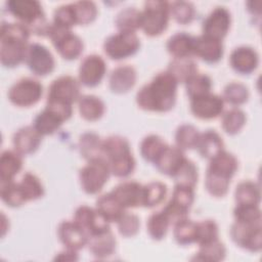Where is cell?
<instances>
[{
	"label": "cell",
	"instance_id": "obj_1",
	"mask_svg": "<svg viewBox=\"0 0 262 262\" xmlns=\"http://www.w3.org/2000/svg\"><path fill=\"white\" fill-rule=\"evenodd\" d=\"M177 85V81L169 72H161L139 89L136 103L144 111L168 112L176 102Z\"/></svg>",
	"mask_w": 262,
	"mask_h": 262
},
{
	"label": "cell",
	"instance_id": "obj_2",
	"mask_svg": "<svg viewBox=\"0 0 262 262\" xmlns=\"http://www.w3.org/2000/svg\"><path fill=\"white\" fill-rule=\"evenodd\" d=\"M30 35V30L20 23L1 24L0 60L4 67L14 68L25 61Z\"/></svg>",
	"mask_w": 262,
	"mask_h": 262
},
{
	"label": "cell",
	"instance_id": "obj_3",
	"mask_svg": "<svg viewBox=\"0 0 262 262\" xmlns=\"http://www.w3.org/2000/svg\"><path fill=\"white\" fill-rule=\"evenodd\" d=\"M7 10L18 23L25 25L37 36H47L51 24L47 23L40 2L36 0H10L6 2Z\"/></svg>",
	"mask_w": 262,
	"mask_h": 262
},
{
	"label": "cell",
	"instance_id": "obj_4",
	"mask_svg": "<svg viewBox=\"0 0 262 262\" xmlns=\"http://www.w3.org/2000/svg\"><path fill=\"white\" fill-rule=\"evenodd\" d=\"M170 19V3L146 1L141 11V30L146 36L156 37L166 31Z\"/></svg>",
	"mask_w": 262,
	"mask_h": 262
},
{
	"label": "cell",
	"instance_id": "obj_5",
	"mask_svg": "<svg viewBox=\"0 0 262 262\" xmlns=\"http://www.w3.org/2000/svg\"><path fill=\"white\" fill-rule=\"evenodd\" d=\"M110 175L108 163L103 157H100L87 161V164L80 169L79 179L86 193L96 194L103 188Z\"/></svg>",
	"mask_w": 262,
	"mask_h": 262
},
{
	"label": "cell",
	"instance_id": "obj_6",
	"mask_svg": "<svg viewBox=\"0 0 262 262\" xmlns=\"http://www.w3.org/2000/svg\"><path fill=\"white\" fill-rule=\"evenodd\" d=\"M140 47V40L136 33L118 32L107 37L103 43L104 53L114 60L125 59L135 54Z\"/></svg>",
	"mask_w": 262,
	"mask_h": 262
},
{
	"label": "cell",
	"instance_id": "obj_7",
	"mask_svg": "<svg viewBox=\"0 0 262 262\" xmlns=\"http://www.w3.org/2000/svg\"><path fill=\"white\" fill-rule=\"evenodd\" d=\"M48 37L56 51L64 59H76L83 52V42L79 36L72 32V30L62 29L51 24Z\"/></svg>",
	"mask_w": 262,
	"mask_h": 262
},
{
	"label": "cell",
	"instance_id": "obj_8",
	"mask_svg": "<svg viewBox=\"0 0 262 262\" xmlns=\"http://www.w3.org/2000/svg\"><path fill=\"white\" fill-rule=\"evenodd\" d=\"M230 236L238 247L257 253L262 248V224L235 220L230 228Z\"/></svg>",
	"mask_w": 262,
	"mask_h": 262
},
{
	"label": "cell",
	"instance_id": "obj_9",
	"mask_svg": "<svg viewBox=\"0 0 262 262\" xmlns=\"http://www.w3.org/2000/svg\"><path fill=\"white\" fill-rule=\"evenodd\" d=\"M43 86L33 78H21L8 90L9 101L20 107H29L36 104L42 97Z\"/></svg>",
	"mask_w": 262,
	"mask_h": 262
},
{
	"label": "cell",
	"instance_id": "obj_10",
	"mask_svg": "<svg viewBox=\"0 0 262 262\" xmlns=\"http://www.w3.org/2000/svg\"><path fill=\"white\" fill-rule=\"evenodd\" d=\"M80 97V82L69 75L56 78L48 88L47 101L73 105Z\"/></svg>",
	"mask_w": 262,
	"mask_h": 262
},
{
	"label": "cell",
	"instance_id": "obj_11",
	"mask_svg": "<svg viewBox=\"0 0 262 262\" xmlns=\"http://www.w3.org/2000/svg\"><path fill=\"white\" fill-rule=\"evenodd\" d=\"M25 61L28 68L37 76H46L54 70L55 61L47 47L40 43H31L28 47Z\"/></svg>",
	"mask_w": 262,
	"mask_h": 262
},
{
	"label": "cell",
	"instance_id": "obj_12",
	"mask_svg": "<svg viewBox=\"0 0 262 262\" xmlns=\"http://www.w3.org/2000/svg\"><path fill=\"white\" fill-rule=\"evenodd\" d=\"M73 220L86 231L88 236L111 229L108 220L96 208L86 205L76 209Z\"/></svg>",
	"mask_w": 262,
	"mask_h": 262
},
{
	"label": "cell",
	"instance_id": "obj_13",
	"mask_svg": "<svg viewBox=\"0 0 262 262\" xmlns=\"http://www.w3.org/2000/svg\"><path fill=\"white\" fill-rule=\"evenodd\" d=\"M231 24L230 12L226 7L217 6L203 23V35L221 40L227 35Z\"/></svg>",
	"mask_w": 262,
	"mask_h": 262
},
{
	"label": "cell",
	"instance_id": "obj_14",
	"mask_svg": "<svg viewBox=\"0 0 262 262\" xmlns=\"http://www.w3.org/2000/svg\"><path fill=\"white\" fill-rule=\"evenodd\" d=\"M224 100L221 96L207 93L190 99V112L202 120H212L223 113Z\"/></svg>",
	"mask_w": 262,
	"mask_h": 262
},
{
	"label": "cell",
	"instance_id": "obj_15",
	"mask_svg": "<svg viewBox=\"0 0 262 262\" xmlns=\"http://www.w3.org/2000/svg\"><path fill=\"white\" fill-rule=\"evenodd\" d=\"M106 73L104 59L97 54L87 55L79 67V82L87 87L97 86Z\"/></svg>",
	"mask_w": 262,
	"mask_h": 262
},
{
	"label": "cell",
	"instance_id": "obj_16",
	"mask_svg": "<svg viewBox=\"0 0 262 262\" xmlns=\"http://www.w3.org/2000/svg\"><path fill=\"white\" fill-rule=\"evenodd\" d=\"M57 235L67 249L74 251L83 249L88 242V234L74 220L60 222L57 228Z\"/></svg>",
	"mask_w": 262,
	"mask_h": 262
},
{
	"label": "cell",
	"instance_id": "obj_17",
	"mask_svg": "<svg viewBox=\"0 0 262 262\" xmlns=\"http://www.w3.org/2000/svg\"><path fill=\"white\" fill-rule=\"evenodd\" d=\"M111 192L125 209L142 206L143 185L137 181H124L114 187Z\"/></svg>",
	"mask_w": 262,
	"mask_h": 262
},
{
	"label": "cell",
	"instance_id": "obj_18",
	"mask_svg": "<svg viewBox=\"0 0 262 262\" xmlns=\"http://www.w3.org/2000/svg\"><path fill=\"white\" fill-rule=\"evenodd\" d=\"M229 62L236 73L249 75L257 69L259 64V55L257 51L250 46H239L232 50Z\"/></svg>",
	"mask_w": 262,
	"mask_h": 262
},
{
	"label": "cell",
	"instance_id": "obj_19",
	"mask_svg": "<svg viewBox=\"0 0 262 262\" xmlns=\"http://www.w3.org/2000/svg\"><path fill=\"white\" fill-rule=\"evenodd\" d=\"M209 161L210 162L207 169V174L229 181L231 180L238 167L236 158L226 150L220 151Z\"/></svg>",
	"mask_w": 262,
	"mask_h": 262
},
{
	"label": "cell",
	"instance_id": "obj_20",
	"mask_svg": "<svg viewBox=\"0 0 262 262\" xmlns=\"http://www.w3.org/2000/svg\"><path fill=\"white\" fill-rule=\"evenodd\" d=\"M42 135L34 126H25L18 129L12 137L14 149L21 156L35 152L41 144Z\"/></svg>",
	"mask_w": 262,
	"mask_h": 262
},
{
	"label": "cell",
	"instance_id": "obj_21",
	"mask_svg": "<svg viewBox=\"0 0 262 262\" xmlns=\"http://www.w3.org/2000/svg\"><path fill=\"white\" fill-rule=\"evenodd\" d=\"M223 44L221 40L201 35L195 37L194 55L208 63H216L223 56Z\"/></svg>",
	"mask_w": 262,
	"mask_h": 262
},
{
	"label": "cell",
	"instance_id": "obj_22",
	"mask_svg": "<svg viewBox=\"0 0 262 262\" xmlns=\"http://www.w3.org/2000/svg\"><path fill=\"white\" fill-rule=\"evenodd\" d=\"M136 71L133 67L124 64L114 69L108 78V85L114 93H126L136 83Z\"/></svg>",
	"mask_w": 262,
	"mask_h": 262
},
{
	"label": "cell",
	"instance_id": "obj_23",
	"mask_svg": "<svg viewBox=\"0 0 262 262\" xmlns=\"http://www.w3.org/2000/svg\"><path fill=\"white\" fill-rule=\"evenodd\" d=\"M116 245L117 242L111 229L88 236L87 246L89 251L97 259H104L113 255Z\"/></svg>",
	"mask_w": 262,
	"mask_h": 262
},
{
	"label": "cell",
	"instance_id": "obj_24",
	"mask_svg": "<svg viewBox=\"0 0 262 262\" xmlns=\"http://www.w3.org/2000/svg\"><path fill=\"white\" fill-rule=\"evenodd\" d=\"M195 37L181 32L171 36L166 44L168 52L174 58H190L194 55Z\"/></svg>",
	"mask_w": 262,
	"mask_h": 262
},
{
	"label": "cell",
	"instance_id": "obj_25",
	"mask_svg": "<svg viewBox=\"0 0 262 262\" xmlns=\"http://www.w3.org/2000/svg\"><path fill=\"white\" fill-rule=\"evenodd\" d=\"M183 151L176 145H167L154 164L161 173L171 177L185 159Z\"/></svg>",
	"mask_w": 262,
	"mask_h": 262
},
{
	"label": "cell",
	"instance_id": "obj_26",
	"mask_svg": "<svg viewBox=\"0 0 262 262\" xmlns=\"http://www.w3.org/2000/svg\"><path fill=\"white\" fill-rule=\"evenodd\" d=\"M199 154L205 159H212L220 151L224 150V142L221 136L212 129L200 133L195 147Z\"/></svg>",
	"mask_w": 262,
	"mask_h": 262
},
{
	"label": "cell",
	"instance_id": "obj_27",
	"mask_svg": "<svg viewBox=\"0 0 262 262\" xmlns=\"http://www.w3.org/2000/svg\"><path fill=\"white\" fill-rule=\"evenodd\" d=\"M66 122L64 118L54 110L45 106L34 119L33 126L42 135H51L57 131L62 123Z\"/></svg>",
	"mask_w": 262,
	"mask_h": 262
},
{
	"label": "cell",
	"instance_id": "obj_28",
	"mask_svg": "<svg viewBox=\"0 0 262 262\" xmlns=\"http://www.w3.org/2000/svg\"><path fill=\"white\" fill-rule=\"evenodd\" d=\"M23 168V158L15 149H6L0 157V180L1 182L14 180V177Z\"/></svg>",
	"mask_w": 262,
	"mask_h": 262
},
{
	"label": "cell",
	"instance_id": "obj_29",
	"mask_svg": "<svg viewBox=\"0 0 262 262\" xmlns=\"http://www.w3.org/2000/svg\"><path fill=\"white\" fill-rule=\"evenodd\" d=\"M78 107L81 117L87 121H97L105 111L103 101L95 95H83L78 100Z\"/></svg>",
	"mask_w": 262,
	"mask_h": 262
},
{
	"label": "cell",
	"instance_id": "obj_30",
	"mask_svg": "<svg viewBox=\"0 0 262 262\" xmlns=\"http://www.w3.org/2000/svg\"><path fill=\"white\" fill-rule=\"evenodd\" d=\"M96 209L108 220V222H117L126 212L125 208L119 203L112 192L101 194L96 200Z\"/></svg>",
	"mask_w": 262,
	"mask_h": 262
},
{
	"label": "cell",
	"instance_id": "obj_31",
	"mask_svg": "<svg viewBox=\"0 0 262 262\" xmlns=\"http://www.w3.org/2000/svg\"><path fill=\"white\" fill-rule=\"evenodd\" d=\"M79 150L81 156L87 161L103 157L102 140L94 132H85L79 138Z\"/></svg>",
	"mask_w": 262,
	"mask_h": 262
},
{
	"label": "cell",
	"instance_id": "obj_32",
	"mask_svg": "<svg viewBox=\"0 0 262 262\" xmlns=\"http://www.w3.org/2000/svg\"><path fill=\"white\" fill-rule=\"evenodd\" d=\"M167 72L172 75L177 83H185L198 73V67L191 58H173L169 62Z\"/></svg>",
	"mask_w": 262,
	"mask_h": 262
},
{
	"label": "cell",
	"instance_id": "obj_33",
	"mask_svg": "<svg viewBox=\"0 0 262 262\" xmlns=\"http://www.w3.org/2000/svg\"><path fill=\"white\" fill-rule=\"evenodd\" d=\"M171 177L174 179L175 185L194 188L199 178L198 168L192 161L185 158Z\"/></svg>",
	"mask_w": 262,
	"mask_h": 262
},
{
	"label": "cell",
	"instance_id": "obj_34",
	"mask_svg": "<svg viewBox=\"0 0 262 262\" xmlns=\"http://www.w3.org/2000/svg\"><path fill=\"white\" fill-rule=\"evenodd\" d=\"M234 199L236 204L245 205H259L261 200L259 185L250 180L242 181L237 184L234 191Z\"/></svg>",
	"mask_w": 262,
	"mask_h": 262
},
{
	"label": "cell",
	"instance_id": "obj_35",
	"mask_svg": "<svg viewBox=\"0 0 262 262\" xmlns=\"http://www.w3.org/2000/svg\"><path fill=\"white\" fill-rule=\"evenodd\" d=\"M115 23L120 32L135 33L141 28V11L135 7H126L117 14Z\"/></svg>",
	"mask_w": 262,
	"mask_h": 262
},
{
	"label": "cell",
	"instance_id": "obj_36",
	"mask_svg": "<svg viewBox=\"0 0 262 262\" xmlns=\"http://www.w3.org/2000/svg\"><path fill=\"white\" fill-rule=\"evenodd\" d=\"M131 152L129 141L120 135H112L102 140V155L108 161Z\"/></svg>",
	"mask_w": 262,
	"mask_h": 262
},
{
	"label": "cell",
	"instance_id": "obj_37",
	"mask_svg": "<svg viewBox=\"0 0 262 262\" xmlns=\"http://www.w3.org/2000/svg\"><path fill=\"white\" fill-rule=\"evenodd\" d=\"M198 222L184 218L174 224L173 235L175 241L182 246L196 243Z\"/></svg>",
	"mask_w": 262,
	"mask_h": 262
},
{
	"label": "cell",
	"instance_id": "obj_38",
	"mask_svg": "<svg viewBox=\"0 0 262 262\" xmlns=\"http://www.w3.org/2000/svg\"><path fill=\"white\" fill-rule=\"evenodd\" d=\"M167 145L168 144L159 135L149 134L140 142V154L145 161L155 163Z\"/></svg>",
	"mask_w": 262,
	"mask_h": 262
},
{
	"label": "cell",
	"instance_id": "obj_39",
	"mask_svg": "<svg viewBox=\"0 0 262 262\" xmlns=\"http://www.w3.org/2000/svg\"><path fill=\"white\" fill-rule=\"evenodd\" d=\"M0 195L2 201L12 208L20 207L27 202L19 182H15L14 180L1 182Z\"/></svg>",
	"mask_w": 262,
	"mask_h": 262
},
{
	"label": "cell",
	"instance_id": "obj_40",
	"mask_svg": "<svg viewBox=\"0 0 262 262\" xmlns=\"http://www.w3.org/2000/svg\"><path fill=\"white\" fill-rule=\"evenodd\" d=\"M167 194V185L161 181H151L143 185L142 207L152 208L161 204Z\"/></svg>",
	"mask_w": 262,
	"mask_h": 262
},
{
	"label": "cell",
	"instance_id": "obj_41",
	"mask_svg": "<svg viewBox=\"0 0 262 262\" xmlns=\"http://www.w3.org/2000/svg\"><path fill=\"white\" fill-rule=\"evenodd\" d=\"M170 225L171 223L163 210L152 213L146 222L147 232L155 241L163 239L166 236Z\"/></svg>",
	"mask_w": 262,
	"mask_h": 262
},
{
	"label": "cell",
	"instance_id": "obj_42",
	"mask_svg": "<svg viewBox=\"0 0 262 262\" xmlns=\"http://www.w3.org/2000/svg\"><path fill=\"white\" fill-rule=\"evenodd\" d=\"M247 121L246 114L238 107H233L226 111L221 118L222 129L229 135L238 133L245 126Z\"/></svg>",
	"mask_w": 262,
	"mask_h": 262
},
{
	"label": "cell",
	"instance_id": "obj_43",
	"mask_svg": "<svg viewBox=\"0 0 262 262\" xmlns=\"http://www.w3.org/2000/svg\"><path fill=\"white\" fill-rule=\"evenodd\" d=\"M226 249L224 245L217 238L210 243L200 245V250L192 260L200 261H221L225 258Z\"/></svg>",
	"mask_w": 262,
	"mask_h": 262
},
{
	"label": "cell",
	"instance_id": "obj_44",
	"mask_svg": "<svg viewBox=\"0 0 262 262\" xmlns=\"http://www.w3.org/2000/svg\"><path fill=\"white\" fill-rule=\"evenodd\" d=\"M186 93L189 98H194L211 92L212 80L208 75L196 73L189 78L185 83Z\"/></svg>",
	"mask_w": 262,
	"mask_h": 262
},
{
	"label": "cell",
	"instance_id": "obj_45",
	"mask_svg": "<svg viewBox=\"0 0 262 262\" xmlns=\"http://www.w3.org/2000/svg\"><path fill=\"white\" fill-rule=\"evenodd\" d=\"M199 135L200 132L193 125L182 124L177 128L175 132L176 146L182 150L194 148Z\"/></svg>",
	"mask_w": 262,
	"mask_h": 262
},
{
	"label": "cell",
	"instance_id": "obj_46",
	"mask_svg": "<svg viewBox=\"0 0 262 262\" xmlns=\"http://www.w3.org/2000/svg\"><path fill=\"white\" fill-rule=\"evenodd\" d=\"M107 163L111 170V174L120 178H125L132 174L136 164L132 152L108 160Z\"/></svg>",
	"mask_w": 262,
	"mask_h": 262
},
{
	"label": "cell",
	"instance_id": "obj_47",
	"mask_svg": "<svg viewBox=\"0 0 262 262\" xmlns=\"http://www.w3.org/2000/svg\"><path fill=\"white\" fill-rule=\"evenodd\" d=\"M19 184L27 202L38 200L44 194V187L40 179L33 173H25L19 181Z\"/></svg>",
	"mask_w": 262,
	"mask_h": 262
},
{
	"label": "cell",
	"instance_id": "obj_48",
	"mask_svg": "<svg viewBox=\"0 0 262 262\" xmlns=\"http://www.w3.org/2000/svg\"><path fill=\"white\" fill-rule=\"evenodd\" d=\"M76 25L85 26L92 23L97 16L96 4L92 1H77L72 3Z\"/></svg>",
	"mask_w": 262,
	"mask_h": 262
},
{
	"label": "cell",
	"instance_id": "obj_49",
	"mask_svg": "<svg viewBox=\"0 0 262 262\" xmlns=\"http://www.w3.org/2000/svg\"><path fill=\"white\" fill-rule=\"evenodd\" d=\"M249 89L246 85L239 82H231L224 87L223 100L232 105H241L249 99Z\"/></svg>",
	"mask_w": 262,
	"mask_h": 262
},
{
	"label": "cell",
	"instance_id": "obj_50",
	"mask_svg": "<svg viewBox=\"0 0 262 262\" xmlns=\"http://www.w3.org/2000/svg\"><path fill=\"white\" fill-rule=\"evenodd\" d=\"M170 15L180 25L190 24L195 17V8L191 2L176 1L170 4Z\"/></svg>",
	"mask_w": 262,
	"mask_h": 262
},
{
	"label": "cell",
	"instance_id": "obj_51",
	"mask_svg": "<svg viewBox=\"0 0 262 262\" xmlns=\"http://www.w3.org/2000/svg\"><path fill=\"white\" fill-rule=\"evenodd\" d=\"M116 223L120 234L125 237H132L139 231L140 220L135 214L125 212Z\"/></svg>",
	"mask_w": 262,
	"mask_h": 262
},
{
	"label": "cell",
	"instance_id": "obj_52",
	"mask_svg": "<svg viewBox=\"0 0 262 262\" xmlns=\"http://www.w3.org/2000/svg\"><path fill=\"white\" fill-rule=\"evenodd\" d=\"M218 225L212 219H206L198 222L196 244L204 245L218 238Z\"/></svg>",
	"mask_w": 262,
	"mask_h": 262
},
{
	"label": "cell",
	"instance_id": "obj_53",
	"mask_svg": "<svg viewBox=\"0 0 262 262\" xmlns=\"http://www.w3.org/2000/svg\"><path fill=\"white\" fill-rule=\"evenodd\" d=\"M52 25L68 30H71L74 26H77L72 3L60 5L55 9Z\"/></svg>",
	"mask_w": 262,
	"mask_h": 262
},
{
	"label": "cell",
	"instance_id": "obj_54",
	"mask_svg": "<svg viewBox=\"0 0 262 262\" xmlns=\"http://www.w3.org/2000/svg\"><path fill=\"white\" fill-rule=\"evenodd\" d=\"M234 219L244 222H261V211L259 205L236 204L233 209Z\"/></svg>",
	"mask_w": 262,
	"mask_h": 262
},
{
	"label": "cell",
	"instance_id": "obj_55",
	"mask_svg": "<svg viewBox=\"0 0 262 262\" xmlns=\"http://www.w3.org/2000/svg\"><path fill=\"white\" fill-rule=\"evenodd\" d=\"M171 200L189 210L194 201L193 188L181 186V185H175L172 192Z\"/></svg>",
	"mask_w": 262,
	"mask_h": 262
},
{
	"label": "cell",
	"instance_id": "obj_56",
	"mask_svg": "<svg viewBox=\"0 0 262 262\" xmlns=\"http://www.w3.org/2000/svg\"><path fill=\"white\" fill-rule=\"evenodd\" d=\"M78 251H74L71 249H67L60 253H58V255H56V257L54 258V260H61V261H76L79 259L78 257Z\"/></svg>",
	"mask_w": 262,
	"mask_h": 262
}]
</instances>
